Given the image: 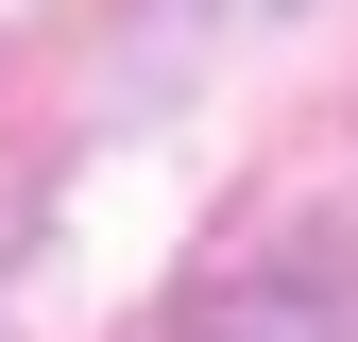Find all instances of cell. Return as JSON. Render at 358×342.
Instances as JSON below:
<instances>
[{
  "mask_svg": "<svg viewBox=\"0 0 358 342\" xmlns=\"http://www.w3.org/2000/svg\"><path fill=\"white\" fill-rule=\"evenodd\" d=\"M171 342H358V308H341L324 274H239V291H205Z\"/></svg>",
  "mask_w": 358,
  "mask_h": 342,
  "instance_id": "1",
  "label": "cell"
},
{
  "mask_svg": "<svg viewBox=\"0 0 358 342\" xmlns=\"http://www.w3.org/2000/svg\"><path fill=\"white\" fill-rule=\"evenodd\" d=\"M205 18H290V0H205Z\"/></svg>",
  "mask_w": 358,
  "mask_h": 342,
  "instance_id": "2",
  "label": "cell"
}]
</instances>
